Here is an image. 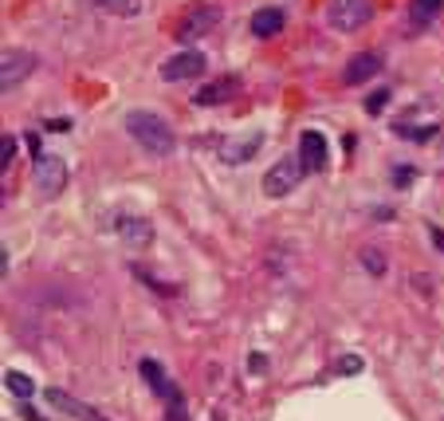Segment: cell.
<instances>
[{"label":"cell","mask_w":444,"mask_h":421,"mask_svg":"<svg viewBox=\"0 0 444 421\" xmlns=\"http://www.w3.org/2000/svg\"><path fill=\"white\" fill-rule=\"evenodd\" d=\"M126 134H130L142 150H150V154H157V157L173 154V146H177L173 126H169L161 114H154V110H130V114H126Z\"/></svg>","instance_id":"obj_1"},{"label":"cell","mask_w":444,"mask_h":421,"mask_svg":"<svg viewBox=\"0 0 444 421\" xmlns=\"http://www.w3.org/2000/svg\"><path fill=\"white\" fill-rule=\"evenodd\" d=\"M216 24H220V8H216V4H189V8L181 12L173 36H177V44H197V40L208 36Z\"/></svg>","instance_id":"obj_2"},{"label":"cell","mask_w":444,"mask_h":421,"mask_svg":"<svg viewBox=\"0 0 444 421\" xmlns=\"http://www.w3.org/2000/svg\"><path fill=\"white\" fill-rule=\"evenodd\" d=\"M373 16V0H330L326 4V24L335 32H358L362 24H370Z\"/></svg>","instance_id":"obj_3"},{"label":"cell","mask_w":444,"mask_h":421,"mask_svg":"<svg viewBox=\"0 0 444 421\" xmlns=\"http://www.w3.org/2000/svg\"><path fill=\"white\" fill-rule=\"evenodd\" d=\"M303 173H307V169H303L299 154L279 157L276 166H272V169L264 173V193H267V197H287V193L303 181Z\"/></svg>","instance_id":"obj_4"},{"label":"cell","mask_w":444,"mask_h":421,"mask_svg":"<svg viewBox=\"0 0 444 421\" xmlns=\"http://www.w3.org/2000/svg\"><path fill=\"white\" fill-rule=\"evenodd\" d=\"M204 67H208L204 51L181 48V51H173V55L161 63V79H166V83H185V79H197V75H204Z\"/></svg>","instance_id":"obj_5"},{"label":"cell","mask_w":444,"mask_h":421,"mask_svg":"<svg viewBox=\"0 0 444 421\" xmlns=\"http://www.w3.org/2000/svg\"><path fill=\"white\" fill-rule=\"evenodd\" d=\"M32 185H36L44 197H60L67 189V162L55 154L36 157V169H32Z\"/></svg>","instance_id":"obj_6"},{"label":"cell","mask_w":444,"mask_h":421,"mask_svg":"<svg viewBox=\"0 0 444 421\" xmlns=\"http://www.w3.org/2000/svg\"><path fill=\"white\" fill-rule=\"evenodd\" d=\"M36 55H32V51H16V48H8L4 51V55H0V87H4V91H12L16 83H20V79H28V75L36 71Z\"/></svg>","instance_id":"obj_7"},{"label":"cell","mask_w":444,"mask_h":421,"mask_svg":"<svg viewBox=\"0 0 444 421\" xmlns=\"http://www.w3.org/2000/svg\"><path fill=\"white\" fill-rule=\"evenodd\" d=\"M264 146V130H252V134H240V138H220L216 154L224 166H244L248 157H256V150Z\"/></svg>","instance_id":"obj_8"},{"label":"cell","mask_w":444,"mask_h":421,"mask_svg":"<svg viewBox=\"0 0 444 421\" xmlns=\"http://www.w3.org/2000/svg\"><path fill=\"white\" fill-rule=\"evenodd\" d=\"M382 67H385L382 51H358V55H350L346 67H342V83H346V87H362L366 79L382 75Z\"/></svg>","instance_id":"obj_9"},{"label":"cell","mask_w":444,"mask_h":421,"mask_svg":"<svg viewBox=\"0 0 444 421\" xmlns=\"http://www.w3.org/2000/svg\"><path fill=\"white\" fill-rule=\"evenodd\" d=\"M236 91H240V75H216V79L197 87L193 107H220V103H229Z\"/></svg>","instance_id":"obj_10"},{"label":"cell","mask_w":444,"mask_h":421,"mask_svg":"<svg viewBox=\"0 0 444 421\" xmlns=\"http://www.w3.org/2000/svg\"><path fill=\"white\" fill-rule=\"evenodd\" d=\"M44 397H48L51 409H60V413H67V418H79V421H110L107 413H98L95 406H87V402L71 397L67 390H55V386H48V390H44Z\"/></svg>","instance_id":"obj_11"},{"label":"cell","mask_w":444,"mask_h":421,"mask_svg":"<svg viewBox=\"0 0 444 421\" xmlns=\"http://www.w3.org/2000/svg\"><path fill=\"white\" fill-rule=\"evenodd\" d=\"M326 138L319 130H303L299 134V162H303V169L307 173H323L326 169Z\"/></svg>","instance_id":"obj_12"},{"label":"cell","mask_w":444,"mask_h":421,"mask_svg":"<svg viewBox=\"0 0 444 421\" xmlns=\"http://www.w3.org/2000/svg\"><path fill=\"white\" fill-rule=\"evenodd\" d=\"M138 374H142V382L150 386V390H154L161 402H173V397H181L177 386H173V378L166 374V366H161L157 359H142V362H138Z\"/></svg>","instance_id":"obj_13"},{"label":"cell","mask_w":444,"mask_h":421,"mask_svg":"<svg viewBox=\"0 0 444 421\" xmlns=\"http://www.w3.org/2000/svg\"><path fill=\"white\" fill-rule=\"evenodd\" d=\"M114 229H118V237L130 244V248H150V244H154V225L142 217H126V213H122V217H114Z\"/></svg>","instance_id":"obj_14"},{"label":"cell","mask_w":444,"mask_h":421,"mask_svg":"<svg viewBox=\"0 0 444 421\" xmlns=\"http://www.w3.org/2000/svg\"><path fill=\"white\" fill-rule=\"evenodd\" d=\"M283 24H287V16H283V8H260V12H252V36H279L283 32Z\"/></svg>","instance_id":"obj_15"},{"label":"cell","mask_w":444,"mask_h":421,"mask_svg":"<svg viewBox=\"0 0 444 421\" xmlns=\"http://www.w3.org/2000/svg\"><path fill=\"white\" fill-rule=\"evenodd\" d=\"M91 8L103 16H118V20H134V16H142V0H91Z\"/></svg>","instance_id":"obj_16"},{"label":"cell","mask_w":444,"mask_h":421,"mask_svg":"<svg viewBox=\"0 0 444 421\" xmlns=\"http://www.w3.org/2000/svg\"><path fill=\"white\" fill-rule=\"evenodd\" d=\"M441 8H444V0H413V32H420V28H429L436 16H441Z\"/></svg>","instance_id":"obj_17"},{"label":"cell","mask_w":444,"mask_h":421,"mask_svg":"<svg viewBox=\"0 0 444 421\" xmlns=\"http://www.w3.org/2000/svg\"><path fill=\"white\" fill-rule=\"evenodd\" d=\"M436 130H441V122H429V126L393 122V134H397V138H405V142H429V138H436Z\"/></svg>","instance_id":"obj_18"},{"label":"cell","mask_w":444,"mask_h":421,"mask_svg":"<svg viewBox=\"0 0 444 421\" xmlns=\"http://www.w3.org/2000/svg\"><path fill=\"white\" fill-rule=\"evenodd\" d=\"M4 390H8L16 402H28V397L36 394V382H32L28 374H20V370H8L4 374Z\"/></svg>","instance_id":"obj_19"},{"label":"cell","mask_w":444,"mask_h":421,"mask_svg":"<svg viewBox=\"0 0 444 421\" xmlns=\"http://www.w3.org/2000/svg\"><path fill=\"white\" fill-rule=\"evenodd\" d=\"M362 264L370 276H385V252L382 248H362Z\"/></svg>","instance_id":"obj_20"},{"label":"cell","mask_w":444,"mask_h":421,"mask_svg":"<svg viewBox=\"0 0 444 421\" xmlns=\"http://www.w3.org/2000/svg\"><path fill=\"white\" fill-rule=\"evenodd\" d=\"M389 95H393L389 87H378V91H373V95L366 98V110H370L373 119H378V114H382V110H385V103H389Z\"/></svg>","instance_id":"obj_21"},{"label":"cell","mask_w":444,"mask_h":421,"mask_svg":"<svg viewBox=\"0 0 444 421\" xmlns=\"http://www.w3.org/2000/svg\"><path fill=\"white\" fill-rule=\"evenodd\" d=\"M16 157V134H0V166L8 169Z\"/></svg>","instance_id":"obj_22"},{"label":"cell","mask_w":444,"mask_h":421,"mask_svg":"<svg viewBox=\"0 0 444 421\" xmlns=\"http://www.w3.org/2000/svg\"><path fill=\"white\" fill-rule=\"evenodd\" d=\"M362 370V359L358 354H342V359L335 362V374H358Z\"/></svg>","instance_id":"obj_23"},{"label":"cell","mask_w":444,"mask_h":421,"mask_svg":"<svg viewBox=\"0 0 444 421\" xmlns=\"http://www.w3.org/2000/svg\"><path fill=\"white\" fill-rule=\"evenodd\" d=\"M134 276H138V280H145V284H150V288H154L157 295H173V288H169V284H161V280H154V276H150V272H142V268H138V264H134Z\"/></svg>","instance_id":"obj_24"},{"label":"cell","mask_w":444,"mask_h":421,"mask_svg":"<svg viewBox=\"0 0 444 421\" xmlns=\"http://www.w3.org/2000/svg\"><path fill=\"white\" fill-rule=\"evenodd\" d=\"M166 421H189V413H185V402H181V397H173V402H169Z\"/></svg>","instance_id":"obj_25"},{"label":"cell","mask_w":444,"mask_h":421,"mask_svg":"<svg viewBox=\"0 0 444 421\" xmlns=\"http://www.w3.org/2000/svg\"><path fill=\"white\" fill-rule=\"evenodd\" d=\"M413 173H417L413 166H397V173H393V185H401V189H405L409 181H413Z\"/></svg>","instance_id":"obj_26"},{"label":"cell","mask_w":444,"mask_h":421,"mask_svg":"<svg viewBox=\"0 0 444 421\" xmlns=\"http://www.w3.org/2000/svg\"><path fill=\"white\" fill-rule=\"evenodd\" d=\"M248 359H252V362H248V370H252V374H264L267 370V354H260V350H256V354H248Z\"/></svg>","instance_id":"obj_27"},{"label":"cell","mask_w":444,"mask_h":421,"mask_svg":"<svg viewBox=\"0 0 444 421\" xmlns=\"http://www.w3.org/2000/svg\"><path fill=\"white\" fill-rule=\"evenodd\" d=\"M20 413H24L28 421H48V418H39V413H36V409H32V406H28V402H20Z\"/></svg>","instance_id":"obj_28"},{"label":"cell","mask_w":444,"mask_h":421,"mask_svg":"<svg viewBox=\"0 0 444 421\" xmlns=\"http://www.w3.org/2000/svg\"><path fill=\"white\" fill-rule=\"evenodd\" d=\"M24 138H28V146H32V154L44 157V150H39V134H24Z\"/></svg>","instance_id":"obj_29"},{"label":"cell","mask_w":444,"mask_h":421,"mask_svg":"<svg viewBox=\"0 0 444 421\" xmlns=\"http://www.w3.org/2000/svg\"><path fill=\"white\" fill-rule=\"evenodd\" d=\"M429 232H432V241H436V244L444 248V232H441V229H429Z\"/></svg>","instance_id":"obj_30"}]
</instances>
